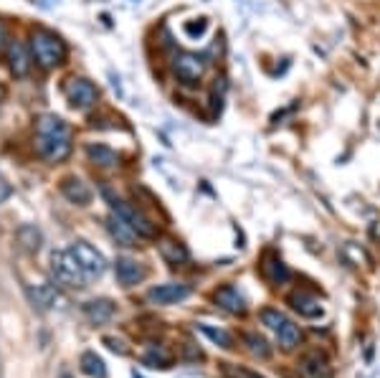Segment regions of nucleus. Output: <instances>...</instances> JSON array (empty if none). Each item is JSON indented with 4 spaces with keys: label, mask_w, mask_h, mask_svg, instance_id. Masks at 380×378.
<instances>
[{
    "label": "nucleus",
    "mask_w": 380,
    "mask_h": 378,
    "mask_svg": "<svg viewBox=\"0 0 380 378\" xmlns=\"http://www.w3.org/2000/svg\"><path fill=\"white\" fill-rule=\"evenodd\" d=\"M71 127L56 115H43L36 122L33 145L43 160L48 163H63L71 155Z\"/></svg>",
    "instance_id": "nucleus-1"
},
{
    "label": "nucleus",
    "mask_w": 380,
    "mask_h": 378,
    "mask_svg": "<svg viewBox=\"0 0 380 378\" xmlns=\"http://www.w3.org/2000/svg\"><path fill=\"white\" fill-rule=\"evenodd\" d=\"M31 56L41 69H56L66 61V43L61 41V36H56L48 28H33L31 33Z\"/></svg>",
    "instance_id": "nucleus-2"
},
{
    "label": "nucleus",
    "mask_w": 380,
    "mask_h": 378,
    "mask_svg": "<svg viewBox=\"0 0 380 378\" xmlns=\"http://www.w3.org/2000/svg\"><path fill=\"white\" fill-rule=\"evenodd\" d=\"M104 198L110 201L112 206V214H117L122 219V221H127L130 226H132V231L137 233L139 238H155L157 236V226L147 219V216L142 214L139 209H134L132 204H127V201H122L120 196H115L112 191H104Z\"/></svg>",
    "instance_id": "nucleus-3"
},
{
    "label": "nucleus",
    "mask_w": 380,
    "mask_h": 378,
    "mask_svg": "<svg viewBox=\"0 0 380 378\" xmlns=\"http://www.w3.org/2000/svg\"><path fill=\"white\" fill-rule=\"evenodd\" d=\"M259 317H261V322H264V325L269 327L274 335H277L279 345H282L284 350H292L294 345H300V340H302L300 327L294 325V322L289 320L282 310L266 308V310H261V313H259Z\"/></svg>",
    "instance_id": "nucleus-4"
},
{
    "label": "nucleus",
    "mask_w": 380,
    "mask_h": 378,
    "mask_svg": "<svg viewBox=\"0 0 380 378\" xmlns=\"http://www.w3.org/2000/svg\"><path fill=\"white\" fill-rule=\"evenodd\" d=\"M51 274L58 285L71 287V290L87 285V274H84V269L79 267V262H76V256L71 254V249L53 251L51 254Z\"/></svg>",
    "instance_id": "nucleus-5"
},
{
    "label": "nucleus",
    "mask_w": 380,
    "mask_h": 378,
    "mask_svg": "<svg viewBox=\"0 0 380 378\" xmlns=\"http://www.w3.org/2000/svg\"><path fill=\"white\" fill-rule=\"evenodd\" d=\"M206 58L198 56L193 51H180L173 58V74L180 84L185 87H198L203 82V74H206Z\"/></svg>",
    "instance_id": "nucleus-6"
},
{
    "label": "nucleus",
    "mask_w": 380,
    "mask_h": 378,
    "mask_svg": "<svg viewBox=\"0 0 380 378\" xmlns=\"http://www.w3.org/2000/svg\"><path fill=\"white\" fill-rule=\"evenodd\" d=\"M63 97L69 99V105L76 110H92L97 105L99 92L89 79H81V76H71L63 82Z\"/></svg>",
    "instance_id": "nucleus-7"
},
{
    "label": "nucleus",
    "mask_w": 380,
    "mask_h": 378,
    "mask_svg": "<svg viewBox=\"0 0 380 378\" xmlns=\"http://www.w3.org/2000/svg\"><path fill=\"white\" fill-rule=\"evenodd\" d=\"M71 254L76 256V262H79V267L84 269L87 280H97V277H102V274L107 272L104 256L99 254L92 244H87V241H76V244L71 246Z\"/></svg>",
    "instance_id": "nucleus-8"
},
{
    "label": "nucleus",
    "mask_w": 380,
    "mask_h": 378,
    "mask_svg": "<svg viewBox=\"0 0 380 378\" xmlns=\"http://www.w3.org/2000/svg\"><path fill=\"white\" fill-rule=\"evenodd\" d=\"M190 295L188 285H180V282H165V285H157L147 292V300L152 305H178L183 303L185 297Z\"/></svg>",
    "instance_id": "nucleus-9"
},
{
    "label": "nucleus",
    "mask_w": 380,
    "mask_h": 378,
    "mask_svg": "<svg viewBox=\"0 0 380 378\" xmlns=\"http://www.w3.org/2000/svg\"><path fill=\"white\" fill-rule=\"evenodd\" d=\"M297 373H300V378H332V368H329L327 358L322 353L302 355Z\"/></svg>",
    "instance_id": "nucleus-10"
},
{
    "label": "nucleus",
    "mask_w": 380,
    "mask_h": 378,
    "mask_svg": "<svg viewBox=\"0 0 380 378\" xmlns=\"http://www.w3.org/2000/svg\"><path fill=\"white\" fill-rule=\"evenodd\" d=\"M115 272H117V282H120L122 287H134L147 277V269H144L139 262H134V259H130V256L117 259Z\"/></svg>",
    "instance_id": "nucleus-11"
},
{
    "label": "nucleus",
    "mask_w": 380,
    "mask_h": 378,
    "mask_svg": "<svg viewBox=\"0 0 380 378\" xmlns=\"http://www.w3.org/2000/svg\"><path fill=\"white\" fill-rule=\"evenodd\" d=\"M261 272H264V277L271 282V285H287L289 277H292L289 267L282 262V256L274 254V251H266V254H264V262H261Z\"/></svg>",
    "instance_id": "nucleus-12"
},
{
    "label": "nucleus",
    "mask_w": 380,
    "mask_h": 378,
    "mask_svg": "<svg viewBox=\"0 0 380 378\" xmlns=\"http://www.w3.org/2000/svg\"><path fill=\"white\" fill-rule=\"evenodd\" d=\"M61 193H63V198H66V201H71V204H76V206H87L89 201H92V188L81 181V178H76V175L63 178V181H61Z\"/></svg>",
    "instance_id": "nucleus-13"
},
{
    "label": "nucleus",
    "mask_w": 380,
    "mask_h": 378,
    "mask_svg": "<svg viewBox=\"0 0 380 378\" xmlns=\"http://www.w3.org/2000/svg\"><path fill=\"white\" fill-rule=\"evenodd\" d=\"M31 48H26L21 41H11L8 43V66L16 76H26L31 71Z\"/></svg>",
    "instance_id": "nucleus-14"
},
{
    "label": "nucleus",
    "mask_w": 380,
    "mask_h": 378,
    "mask_svg": "<svg viewBox=\"0 0 380 378\" xmlns=\"http://www.w3.org/2000/svg\"><path fill=\"white\" fill-rule=\"evenodd\" d=\"M289 305H292V310H297L302 317H310V320H315V317L322 315V305H320V300H317L315 295H310V292H292V295H289Z\"/></svg>",
    "instance_id": "nucleus-15"
},
{
    "label": "nucleus",
    "mask_w": 380,
    "mask_h": 378,
    "mask_svg": "<svg viewBox=\"0 0 380 378\" xmlns=\"http://www.w3.org/2000/svg\"><path fill=\"white\" fill-rule=\"evenodd\" d=\"M216 303H218V308H223L226 313H231V315L246 313V300H243V295L233 285L221 287V290L216 292Z\"/></svg>",
    "instance_id": "nucleus-16"
},
{
    "label": "nucleus",
    "mask_w": 380,
    "mask_h": 378,
    "mask_svg": "<svg viewBox=\"0 0 380 378\" xmlns=\"http://www.w3.org/2000/svg\"><path fill=\"white\" fill-rule=\"evenodd\" d=\"M115 303L112 300H92V303L84 305V313L87 317L94 322V325H104V322H110L115 317Z\"/></svg>",
    "instance_id": "nucleus-17"
},
{
    "label": "nucleus",
    "mask_w": 380,
    "mask_h": 378,
    "mask_svg": "<svg viewBox=\"0 0 380 378\" xmlns=\"http://www.w3.org/2000/svg\"><path fill=\"white\" fill-rule=\"evenodd\" d=\"M107 226H110L112 238H115L120 246H134V241L139 238L137 233L132 231V226H130L127 221H122L117 214H112V219H110V224H107Z\"/></svg>",
    "instance_id": "nucleus-18"
},
{
    "label": "nucleus",
    "mask_w": 380,
    "mask_h": 378,
    "mask_svg": "<svg viewBox=\"0 0 380 378\" xmlns=\"http://www.w3.org/2000/svg\"><path fill=\"white\" fill-rule=\"evenodd\" d=\"M160 256L165 259L167 264L178 267V264L188 262V249H185L180 241H175V238H162L160 241Z\"/></svg>",
    "instance_id": "nucleus-19"
},
{
    "label": "nucleus",
    "mask_w": 380,
    "mask_h": 378,
    "mask_svg": "<svg viewBox=\"0 0 380 378\" xmlns=\"http://www.w3.org/2000/svg\"><path fill=\"white\" fill-rule=\"evenodd\" d=\"M87 155H89V160H92L94 165H99V168H115L117 163H120V157H117V152L112 150V147H107V145H87Z\"/></svg>",
    "instance_id": "nucleus-20"
},
{
    "label": "nucleus",
    "mask_w": 380,
    "mask_h": 378,
    "mask_svg": "<svg viewBox=\"0 0 380 378\" xmlns=\"http://www.w3.org/2000/svg\"><path fill=\"white\" fill-rule=\"evenodd\" d=\"M31 300H33V305H38L41 310H48L56 305L58 295L56 290H53L51 285H46V282H41V285L31 287Z\"/></svg>",
    "instance_id": "nucleus-21"
},
{
    "label": "nucleus",
    "mask_w": 380,
    "mask_h": 378,
    "mask_svg": "<svg viewBox=\"0 0 380 378\" xmlns=\"http://www.w3.org/2000/svg\"><path fill=\"white\" fill-rule=\"evenodd\" d=\"M81 371L87 373V376H92V378H104L107 376V366H104V361L99 358L97 353H84L81 355Z\"/></svg>",
    "instance_id": "nucleus-22"
},
{
    "label": "nucleus",
    "mask_w": 380,
    "mask_h": 378,
    "mask_svg": "<svg viewBox=\"0 0 380 378\" xmlns=\"http://www.w3.org/2000/svg\"><path fill=\"white\" fill-rule=\"evenodd\" d=\"M243 343L248 345V350H251L253 355H259V358H269L271 355V348L266 345V340L261 335H256V332H246V335H243Z\"/></svg>",
    "instance_id": "nucleus-23"
},
{
    "label": "nucleus",
    "mask_w": 380,
    "mask_h": 378,
    "mask_svg": "<svg viewBox=\"0 0 380 378\" xmlns=\"http://www.w3.org/2000/svg\"><path fill=\"white\" fill-rule=\"evenodd\" d=\"M198 330L203 332V335H208L211 337V340H213L216 345H221V348H231V343H233V340H231V335L226 330H221V327H213V325H206V322H203V325H198Z\"/></svg>",
    "instance_id": "nucleus-24"
},
{
    "label": "nucleus",
    "mask_w": 380,
    "mask_h": 378,
    "mask_svg": "<svg viewBox=\"0 0 380 378\" xmlns=\"http://www.w3.org/2000/svg\"><path fill=\"white\" fill-rule=\"evenodd\" d=\"M144 363L150 368H170V355L165 350H150L144 355Z\"/></svg>",
    "instance_id": "nucleus-25"
},
{
    "label": "nucleus",
    "mask_w": 380,
    "mask_h": 378,
    "mask_svg": "<svg viewBox=\"0 0 380 378\" xmlns=\"http://www.w3.org/2000/svg\"><path fill=\"white\" fill-rule=\"evenodd\" d=\"M104 343L110 345L115 353H127V348H125V343L122 340H117V337H104Z\"/></svg>",
    "instance_id": "nucleus-26"
},
{
    "label": "nucleus",
    "mask_w": 380,
    "mask_h": 378,
    "mask_svg": "<svg viewBox=\"0 0 380 378\" xmlns=\"http://www.w3.org/2000/svg\"><path fill=\"white\" fill-rule=\"evenodd\" d=\"M8 196H11V186H8L6 178L0 175V204H3V201H6Z\"/></svg>",
    "instance_id": "nucleus-27"
},
{
    "label": "nucleus",
    "mask_w": 380,
    "mask_h": 378,
    "mask_svg": "<svg viewBox=\"0 0 380 378\" xmlns=\"http://www.w3.org/2000/svg\"><path fill=\"white\" fill-rule=\"evenodd\" d=\"M3 41H6V26L0 21V51H3Z\"/></svg>",
    "instance_id": "nucleus-28"
},
{
    "label": "nucleus",
    "mask_w": 380,
    "mask_h": 378,
    "mask_svg": "<svg viewBox=\"0 0 380 378\" xmlns=\"http://www.w3.org/2000/svg\"><path fill=\"white\" fill-rule=\"evenodd\" d=\"M238 376L241 378H264V376H256L253 371H238Z\"/></svg>",
    "instance_id": "nucleus-29"
},
{
    "label": "nucleus",
    "mask_w": 380,
    "mask_h": 378,
    "mask_svg": "<svg viewBox=\"0 0 380 378\" xmlns=\"http://www.w3.org/2000/svg\"><path fill=\"white\" fill-rule=\"evenodd\" d=\"M61 378H69V376H61Z\"/></svg>",
    "instance_id": "nucleus-30"
}]
</instances>
